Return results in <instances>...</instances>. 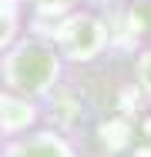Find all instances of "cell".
Here are the masks:
<instances>
[{
  "label": "cell",
  "instance_id": "cell-1",
  "mask_svg": "<svg viewBox=\"0 0 151 157\" xmlns=\"http://www.w3.org/2000/svg\"><path fill=\"white\" fill-rule=\"evenodd\" d=\"M10 80L24 90V94H37L54 80V54L40 44H27L10 57Z\"/></svg>",
  "mask_w": 151,
  "mask_h": 157
},
{
  "label": "cell",
  "instance_id": "cell-2",
  "mask_svg": "<svg viewBox=\"0 0 151 157\" xmlns=\"http://www.w3.org/2000/svg\"><path fill=\"white\" fill-rule=\"evenodd\" d=\"M10 157H67V147L51 140V137H37L24 147H17V154H10Z\"/></svg>",
  "mask_w": 151,
  "mask_h": 157
},
{
  "label": "cell",
  "instance_id": "cell-3",
  "mask_svg": "<svg viewBox=\"0 0 151 157\" xmlns=\"http://www.w3.org/2000/svg\"><path fill=\"white\" fill-rule=\"evenodd\" d=\"M30 104H24V100H17V97H7V100H0V121H3V127H24L30 121Z\"/></svg>",
  "mask_w": 151,
  "mask_h": 157
}]
</instances>
